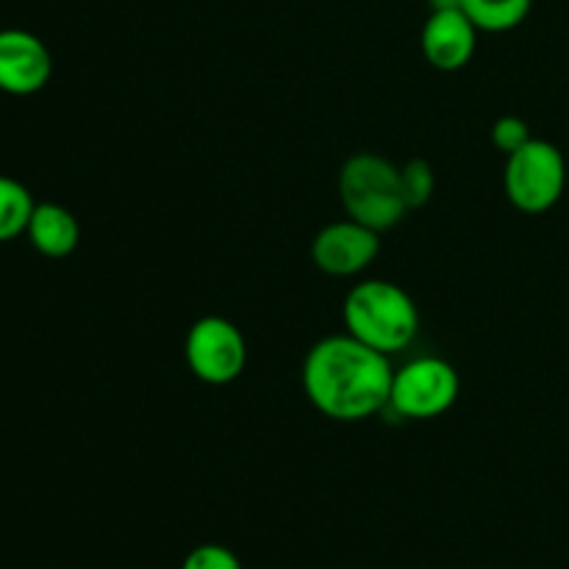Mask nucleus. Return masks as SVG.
Returning <instances> with one entry per match:
<instances>
[{
	"label": "nucleus",
	"mask_w": 569,
	"mask_h": 569,
	"mask_svg": "<svg viewBox=\"0 0 569 569\" xmlns=\"http://www.w3.org/2000/svg\"><path fill=\"white\" fill-rule=\"evenodd\" d=\"M183 356L198 381L209 383V387H226L244 372L248 342H244L242 331L226 317H200L189 328Z\"/></svg>",
	"instance_id": "423d86ee"
},
{
	"label": "nucleus",
	"mask_w": 569,
	"mask_h": 569,
	"mask_svg": "<svg viewBox=\"0 0 569 569\" xmlns=\"http://www.w3.org/2000/svg\"><path fill=\"white\" fill-rule=\"evenodd\" d=\"M339 198L350 220L378 233L398 226L409 211L400 189V170L378 153H356L345 161Z\"/></svg>",
	"instance_id": "7ed1b4c3"
},
{
	"label": "nucleus",
	"mask_w": 569,
	"mask_h": 569,
	"mask_svg": "<svg viewBox=\"0 0 569 569\" xmlns=\"http://www.w3.org/2000/svg\"><path fill=\"white\" fill-rule=\"evenodd\" d=\"M392 361L350 333L326 337L306 353L303 392L322 417L361 422L389 406Z\"/></svg>",
	"instance_id": "f257e3e1"
},
{
	"label": "nucleus",
	"mask_w": 569,
	"mask_h": 569,
	"mask_svg": "<svg viewBox=\"0 0 569 569\" xmlns=\"http://www.w3.org/2000/svg\"><path fill=\"white\" fill-rule=\"evenodd\" d=\"M431 11H450V9H465V0H428Z\"/></svg>",
	"instance_id": "dca6fc26"
},
{
	"label": "nucleus",
	"mask_w": 569,
	"mask_h": 569,
	"mask_svg": "<svg viewBox=\"0 0 569 569\" xmlns=\"http://www.w3.org/2000/svg\"><path fill=\"white\" fill-rule=\"evenodd\" d=\"M531 128H528V122L522 120V117H515V114H506L500 117L498 122L492 126V142L495 148L500 150V153L511 156L515 150H520L522 144L531 142Z\"/></svg>",
	"instance_id": "4468645a"
},
{
	"label": "nucleus",
	"mask_w": 569,
	"mask_h": 569,
	"mask_svg": "<svg viewBox=\"0 0 569 569\" xmlns=\"http://www.w3.org/2000/svg\"><path fill=\"white\" fill-rule=\"evenodd\" d=\"M345 333L383 356L409 348L420 333V309L403 287L383 278L361 281L345 295Z\"/></svg>",
	"instance_id": "f03ea898"
},
{
	"label": "nucleus",
	"mask_w": 569,
	"mask_h": 569,
	"mask_svg": "<svg viewBox=\"0 0 569 569\" xmlns=\"http://www.w3.org/2000/svg\"><path fill=\"white\" fill-rule=\"evenodd\" d=\"M26 237L48 259H64L81 242V226L76 214L61 203H37L28 220Z\"/></svg>",
	"instance_id": "9d476101"
},
{
	"label": "nucleus",
	"mask_w": 569,
	"mask_h": 569,
	"mask_svg": "<svg viewBox=\"0 0 569 569\" xmlns=\"http://www.w3.org/2000/svg\"><path fill=\"white\" fill-rule=\"evenodd\" d=\"M531 6L533 0H465V14L478 31L506 33L526 22Z\"/></svg>",
	"instance_id": "9b49d317"
},
{
	"label": "nucleus",
	"mask_w": 569,
	"mask_h": 569,
	"mask_svg": "<svg viewBox=\"0 0 569 569\" xmlns=\"http://www.w3.org/2000/svg\"><path fill=\"white\" fill-rule=\"evenodd\" d=\"M567 187V161L553 142L531 139L506 156L503 189L515 209L545 214L561 200Z\"/></svg>",
	"instance_id": "20e7f679"
},
{
	"label": "nucleus",
	"mask_w": 569,
	"mask_h": 569,
	"mask_svg": "<svg viewBox=\"0 0 569 569\" xmlns=\"http://www.w3.org/2000/svg\"><path fill=\"white\" fill-rule=\"evenodd\" d=\"M53 76V59L50 50L37 33L22 31V28H6L0 31V92L37 94L48 87Z\"/></svg>",
	"instance_id": "6e6552de"
},
{
	"label": "nucleus",
	"mask_w": 569,
	"mask_h": 569,
	"mask_svg": "<svg viewBox=\"0 0 569 569\" xmlns=\"http://www.w3.org/2000/svg\"><path fill=\"white\" fill-rule=\"evenodd\" d=\"M400 189H403V200L411 209H420L431 200L433 189H437V176H433L431 164L426 159H411L409 164L400 167Z\"/></svg>",
	"instance_id": "ddd939ff"
},
{
	"label": "nucleus",
	"mask_w": 569,
	"mask_h": 569,
	"mask_svg": "<svg viewBox=\"0 0 569 569\" xmlns=\"http://www.w3.org/2000/svg\"><path fill=\"white\" fill-rule=\"evenodd\" d=\"M33 198L17 178L0 176V242H11L26 233L33 214Z\"/></svg>",
	"instance_id": "f8f14e48"
},
{
	"label": "nucleus",
	"mask_w": 569,
	"mask_h": 569,
	"mask_svg": "<svg viewBox=\"0 0 569 569\" xmlns=\"http://www.w3.org/2000/svg\"><path fill=\"white\" fill-rule=\"evenodd\" d=\"M181 569H242L237 553L222 545H198L192 553L183 559Z\"/></svg>",
	"instance_id": "2eb2a0df"
},
{
	"label": "nucleus",
	"mask_w": 569,
	"mask_h": 569,
	"mask_svg": "<svg viewBox=\"0 0 569 569\" xmlns=\"http://www.w3.org/2000/svg\"><path fill=\"white\" fill-rule=\"evenodd\" d=\"M478 44V28L465 9L431 11L420 33V48L428 64L442 72H456L470 64Z\"/></svg>",
	"instance_id": "1a4fd4ad"
},
{
	"label": "nucleus",
	"mask_w": 569,
	"mask_h": 569,
	"mask_svg": "<svg viewBox=\"0 0 569 569\" xmlns=\"http://www.w3.org/2000/svg\"><path fill=\"white\" fill-rule=\"evenodd\" d=\"M381 253V233L356 220H339L322 228L311 242V259L326 276L350 278L365 272Z\"/></svg>",
	"instance_id": "0eeeda50"
},
{
	"label": "nucleus",
	"mask_w": 569,
	"mask_h": 569,
	"mask_svg": "<svg viewBox=\"0 0 569 569\" xmlns=\"http://www.w3.org/2000/svg\"><path fill=\"white\" fill-rule=\"evenodd\" d=\"M461 381L450 361L439 356H420L395 370L389 409L406 420H437L459 400Z\"/></svg>",
	"instance_id": "39448f33"
}]
</instances>
